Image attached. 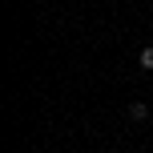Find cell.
<instances>
[{
  "mask_svg": "<svg viewBox=\"0 0 153 153\" xmlns=\"http://www.w3.org/2000/svg\"><path fill=\"white\" fill-rule=\"evenodd\" d=\"M137 61H141V69H149V73H153V45H149V48H141Z\"/></svg>",
  "mask_w": 153,
  "mask_h": 153,
  "instance_id": "7a4b0ae2",
  "label": "cell"
},
{
  "mask_svg": "<svg viewBox=\"0 0 153 153\" xmlns=\"http://www.w3.org/2000/svg\"><path fill=\"white\" fill-rule=\"evenodd\" d=\"M145 117H149V109L141 105V101H133L129 105V121H145Z\"/></svg>",
  "mask_w": 153,
  "mask_h": 153,
  "instance_id": "6da1fadb",
  "label": "cell"
}]
</instances>
